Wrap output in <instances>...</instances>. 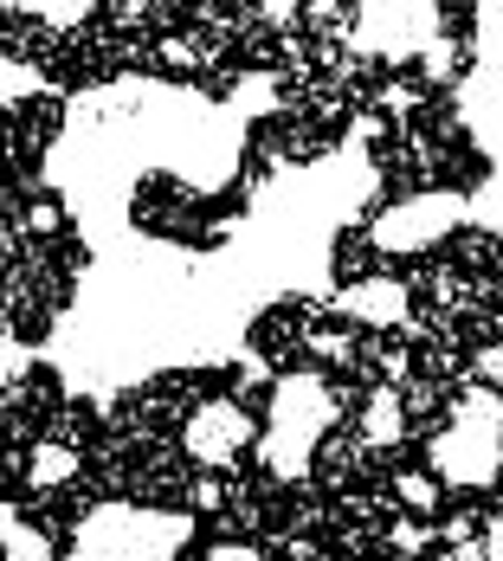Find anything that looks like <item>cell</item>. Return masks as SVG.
<instances>
[{"label": "cell", "mask_w": 503, "mask_h": 561, "mask_svg": "<svg viewBox=\"0 0 503 561\" xmlns=\"http://www.w3.org/2000/svg\"><path fill=\"white\" fill-rule=\"evenodd\" d=\"M187 451L201 458V465H232L239 451H245V439H252V420H245V407L232 400V393H220V400H207V407H194V420H187Z\"/></svg>", "instance_id": "1"}, {"label": "cell", "mask_w": 503, "mask_h": 561, "mask_svg": "<svg viewBox=\"0 0 503 561\" xmlns=\"http://www.w3.org/2000/svg\"><path fill=\"white\" fill-rule=\"evenodd\" d=\"M407 304H413V290L400 278H362L335 297V310H348V317H362V323H375V330L407 323Z\"/></svg>", "instance_id": "2"}, {"label": "cell", "mask_w": 503, "mask_h": 561, "mask_svg": "<svg viewBox=\"0 0 503 561\" xmlns=\"http://www.w3.org/2000/svg\"><path fill=\"white\" fill-rule=\"evenodd\" d=\"M407 439V393L375 381L362 400V451H393Z\"/></svg>", "instance_id": "3"}, {"label": "cell", "mask_w": 503, "mask_h": 561, "mask_svg": "<svg viewBox=\"0 0 503 561\" xmlns=\"http://www.w3.org/2000/svg\"><path fill=\"white\" fill-rule=\"evenodd\" d=\"M78 446H65V439H39L33 446V458H26V484L33 491H58V484H71L78 478Z\"/></svg>", "instance_id": "4"}, {"label": "cell", "mask_w": 503, "mask_h": 561, "mask_svg": "<svg viewBox=\"0 0 503 561\" xmlns=\"http://www.w3.org/2000/svg\"><path fill=\"white\" fill-rule=\"evenodd\" d=\"M381 542H388L393 561H426L433 556V542H439V523H433V516H393Z\"/></svg>", "instance_id": "5"}, {"label": "cell", "mask_w": 503, "mask_h": 561, "mask_svg": "<svg viewBox=\"0 0 503 561\" xmlns=\"http://www.w3.org/2000/svg\"><path fill=\"white\" fill-rule=\"evenodd\" d=\"M439 491H446L439 471H400V478H393V497H400L407 516H439V504H446Z\"/></svg>", "instance_id": "6"}, {"label": "cell", "mask_w": 503, "mask_h": 561, "mask_svg": "<svg viewBox=\"0 0 503 561\" xmlns=\"http://www.w3.org/2000/svg\"><path fill=\"white\" fill-rule=\"evenodd\" d=\"M304 348H310V362H330V368H348V362L362 355L355 330H342V323H330V330H310V336H304Z\"/></svg>", "instance_id": "7"}, {"label": "cell", "mask_w": 503, "mask_h": 561, "mask_svg": "<svg viewBox=\"0 0 503 561\" xmlns=\"http://www.w3.org/2000/svg\"><path fill=\"white\" fill-rule=\"evenodd\" d=\"M465 381L471 388H503V342H484L465 355Z\"/></svg>", "instance_id": "8"}, {"label": "cell", "mask_w": 503, "mask_h": 561, "mask_svg": "<svg viewBox=\"0 0 503 561\" xmlns=\"http://www.w3.org/2000/svg\"><path fill=\"white\" fill-rule=\"evenodd\" d=\"M33 91H39L33 65H20V58L0 53V104H20V98H33Z\"/></svg>", "instance_id": "9"}, {"label": "cell", "mask_w": 503, "mask_h": 561, "mask_svg": "<svg viewBox=\"0 0 503 561\" xmlns=\"http://www.w3.org/2000/svg\"><path fill=\"white\" fill-rule=\"evenodd\" d=\"M252 7L272 33H297V20H304V0H252Z\"/></svg>", "instance_id": "10"}, {"label": "cell", "mask_w": 503, "mask_h": 561, "mask_svg": "<svg viewBox=\"0 0 503 561\" xmlns=\"http://www.w3.org/2000/svg\"><path fill=\"white\" fill-rule=\"evenodd\" d=\"M375 111L381 116H407V111H420V84H381V98H375Z\"/></svg>", "instance_id": "11"}, {"label": "cell", "mask_w": 503, "mask_h": 561, "mask_svg": "<svg viewBox=\"0 0 503 561\" xmlns=\"http://www.w3.org/2000/svg\"><path fill=\"white\" fill-rule=\"evenodd\" d=\"M451 65H458V39H433L420 53V78H451Z\"/></svg>", "instance_id": "12"}, {"label": "cell", "mask_w": 503, "mask_h": 561, "mask_svg": "<svg viewBox=\"0 0 503 561\" xmlns=\"http://www.w3.org/2000/svg\"><path fill=\"white\" fill-rule=\"evenodd\" d=\"M58 226H65V207H58V201H33V207H26V232H33V239H53Z\"/></svg>", "instance_id": "13"}, {"label": "cell", "mask_w": 503, "mask_h": 561, "mask_svg": "<svg viewBox=\"0 0 503 561\" xmlns=\"http://www.w3.org/2000/svg\"><path fill=\"white\" fill-rule=\"evenodd\" d=\"M162 65H174V71H187V65H194V58H201V46H194V39H187V33H168L162 39Z\"/></svg>", "instance_id": "14"}, {"label": "cell", "mask_w": 503, "mask_h": 561, "mask_svg": "<svg viewBox=\"0 0 503 561\" xmlns=\"http://www.w3.org/2000/svg\"><path fill=\"white\" fill-rule=\"evenodd\" d=\"M484 561H503V516H491V529H484Z\"/></svg>", "instance_id": "15"}]
</instances>
